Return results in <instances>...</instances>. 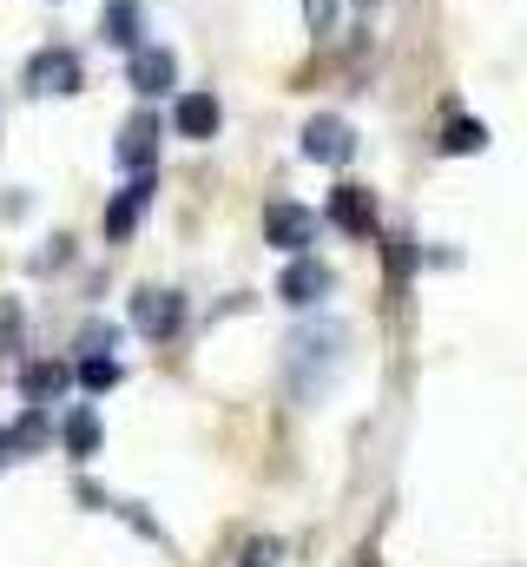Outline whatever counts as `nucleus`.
<instances>
[{
    "label": "nucleus",
    "instance_id": "nucleus-5",
    "mask_svg": "<svg viewBox=\"0 0 527 567\" xmlns=\"http://www.w3.org/2000/svg\"><path fill=\"white\" fill-rule=\"evenodd\" d=\"M126 80L145 93V100H158V93H172L178 86V60H172V47H138L126 66Z\"/></svg>",
    "mask_w": 527,
    "mask_h": 567
},
{
    "label": "nucleus",
    "instance_id": "nucleus-12",
    "mask_svg": "<svg viewBox=\"0 0 527 567\" xmlns=\"http://www.w3.org/2000/svg\"><path fill=\"white\" fill-rule=\"evenodd\" d=\"M20 390H27V403H53V396L66 390V363H33V370L20 377Z\"/></svg>",
    "mask_w": 527,
    "mask_h": 567
},
{
    "label": "nucleus",
    "instance_id": "nucleus-8",
    "mask_svg": "<svg viewBox=\"0 0 527 567\" xmlns=\"http://www.w3.org/2000/svg\"><path fill=\"white\" fill-rule=\"evenodd\" d=\"M145 205H152V172H138L126 192L106 205V238H113V245H120V238H132V225L145 218Z\"/></svg>",
    "mask_w": 527,
    "mask_h": 567
},
{
    "label": "nucleus",
    "instance_id": "nucleus-6",
    "mask_svg": "<svg viewBox=\"0 0 527 567\" xmlns=\"http://www.w3.org/2000/svg\"><path fill=\"white\" fill-rule=\"evenodd\" d=\"M350 152H356V133H350L343 120H330V113H323V120H310V126H303V158H317V165H343Z\"/></svg>",
    "mask_w": 527,
    "mask_h": 567
},
{
    "label": "nucleus",
    "instance_id": "nucleus-18",
    "mask_svg": "<svg viewBox=\"0 0 527 567\" xmlns=\"http://www.w3.org/2000/svg\"><path fill=\"white\" fill-rule=\"evenodd\" d=\"M383 251H390V271L402 278L409 265H415V251H409V238H383Z\"/></svg>",
    "mask_w": 527,
    "mask_h": 567
},
{
    "label": "nucleus",
    "instance_id": "nucleus-3",
    "mask_svg": "<svg viewBox=\"0 0 527 567\" xmlns=\"http://www.w3.org/2000/svg\"><path fill=\"white\" fill-rule=\"evenodd\" d=\"M330 225L350 231V238H376V198H370V185H337L330 192Z\"/></svg>",
    "mask_w": 527,
    "mask_h": 567
},
{
    "label": "nucleus",
    "instance_id": "nucleus-4",
    "mask_svg": "<svg viewBox=\"0 0 527 567\" xmlns=\"http://www.w3.org/2000/svg\"><path fill=\"white\" fill-rule=\"evenodd\" d=\"M264 238H270L277 251H303V245L317 238V218H310L303 205H290V198H277V205L264 212Z\"/></svg>",
    "mask_w": 527,
    "mask_h": 567
},
{
    "label": "nucleus",
    "instance_id": "nucleus-1",
    "mask_svg": "<svg viewBox=\"0 0 527 567\" xmlns=\"http://www.w3.org/2000/svg\"><path fill=\"white\" fill-rule=\"evenodd\" d=\"M178 323H185V303H178V290H138V297H132V330H138V337L165 343Z\"/></svg>",
    "mask_w": 527,
    "mask_h": 567
},
{
    "label": "nucleus",
    "instance_id": "nucleus-7",
    "mask_svg": "<svg viewBox=\"0 0 527 567\" xmlns=\"http://www.w3.org/2000/svg\"><path fill=\"white\" fill-rule=\"evenodd\" d=\"M218 93H185L178 106H172V126H178V140H218Z\"/></svg>",
    "mask_w": 527,
    "mask_h": 567
},
{
    "label": "nucleus",
    "instance_id": "nucleus-10",
    "mask_svg": "<svg viewBox=\"0 0 527 567\" xmlns=\"http://www.w3.org/2000/svg\"><path fill=\"white\" fill-rule=\"evenodd\" d=\"M152 152H158V120L152 113H132L126 133H120V165L126 172H152Z\"/></svg>",
    "mask_w": 527,
    "mask_h": 567
},
{
    "label": "nucleus",
    "instance_id": "nucleus-14",
    "mask_svg": "<svg viewBox=\"0 0 527 567\" xmlns=\"http://www.w3.org/2000/svg\"><path fill=\"white\" fill-rule=\"evenodd\" d=\"M482 145H488V126H482V120H448L442 152H482Z\"/></svg>",
    "mask_w": 527,
    "mask_h": 567
},
{
    "label": "nucleus",
    "instance_id": "nucleus-19",
    "mask_svg": "<svg viewBox=\"0 0 527 567\" xmlns=\"http://www.w3.org/2000/svg\"><path fill=\"white\" fill-rule=\"evenodd\" d=\"M7 449H13V442H7V429H0V455H7Z\"/></svg>",
    "mask_w": 527,
    "mask_h": 567
},
{
    "label": "nucleus",
    "instance_id": "nucleus-11",
    "mask_svg": "<svg viewBox=\"0 0 527 567\" xmlns=\"http://www.w3.org/2000/svg\"><path fill=\"white\" fill-rule=\"evenodd\" d=\"M100 33H106V47H132V53H138V7H132V0H113V7L100 13Z\"/></svg>",
    "mask_w": 527,
    "mask_h": 567
},
{
    "label": "nucleus",
    "instance_id": "nucleus-17",
    "mask_svg": "<svg viewBox=\"0 0 527 567\" xmlns=\"http://www.w3.org/2000/svg\"><path fill=\"white\" fill-rule=\"evenodd\" d=\"M303 20H310V33H330L337 27V0H303Z\"/></svg>",
    "mask_w": 527,
    "mask_h": 567
},
{
    "label": "nucleus",
    "instance_id": "nucleus-13",
    "mask_svg": "<svg viewBox=\"0 0 527 567\" xmlns=\"http://www.w3.org/2000/svg\"><path fill=\"white\" fill-rule=\"evenodd\" d=\"M60 442H66L73 455H93V449H100V416H93V410H73L66 429H60Z\"/></svg>",
    "mask_w": 527,
    "mask_h": 567
},
{
    "label": "nucleus",
    "instance_id": "nucleus-9",
    "mask_svg": "<svg viewBox=\"0 0 527 567\" xmlns=\"http://www.w3.org/2000/svg\"><path fill=\"white\" fill-rule=\"evenodd\" d=\"M277 297H283V303H297V310H303V303H317V297H330V265L297 258V265L277 278Z\"/></svg>",
    "mask_w": 527,
    "mask_h": 567
},
{
    "label": "nucleus",
    "instance_id": "nucleus-2",
    "mask_svg": "<svg viewBox=\"0 0 527 567\" xmlns=\"http://www.w3.org/2000/svg\"><path fill=\"white\" fill-rule=\"evenodd\" d=\"M27 86H33V93H80V60H73L66 47H40V53L27 60Z\"/></svg>",
    "mask_w": 527,
    "mask_h": 567
},
{
    "label": "nucleus",
    "instance_id": "nucleus-15",
    "mask_svg": "<svg viewBox=\"0 0 527 567\" xmlns=\"http://www.w3.org/2000/svg\"><path fill=\"white\" fill-rule=\"evenodd\" d=\"M80 383L100 396V390H113V383H120V363H113V357H86V363H80Z\"/></svg>",
    "mask_w": 527,
    "mask_h": 567
},
{
    "label": "nucleus",
    "instance_id": "nucleus-16",
    "mask_svg": "<svg viewBox=\"0 0 527 567\" xmlns=\"http://www.w3.org/2000/svg\"><path fill=\"white\" fill-rule=\"evenodd\" d=\"M7 442H13V449H40V442H46V423H40V410H33V416H20V423L7 429Z\"/></svg>",
    "mask_w": 527,
    "mask_h": 567
}]
</instances>
